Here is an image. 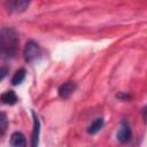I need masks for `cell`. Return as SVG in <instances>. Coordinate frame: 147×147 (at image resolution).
<instances>
[{
  "label": "cell",
  "mask_w": 147,
  "mask_h": 147,
  "mask_svg": "<svg viewBox=\"0 0 147 147\" xmlns=\"http://www.w3.org/2000/svg\"><path fill=\"white\" fill-rule=\"evenodd\" d=\"M6 129H7V117H6L5 113H1V116H0V132H1V134L5 133Z\"/></svg>",
  "instance_id": "cell-11"
},
{
  "label": "cell",
  "mask_w": 147,
  "mask_h": 147,
  "mask_svg": "<svg viewBox=\"0 0 147 147\" xmlns=\"http://www.w3.org/2000/svg\"><path fill=\"white\" fill-rule=\"evenodd\" d=\"M10 145L14 147H24L26 145L25 137L21 132H14L10 137Z\"/></svg>",
  "instance_id": "cell-7"
},
{
  "label": "cell",
  "mask_w": 147,
  "mask_h": 147,
  "mask_svg": "<svg viewBox=\"0 0 147 147\" xmlns=\"http://www.w3.org/2000/svg\"><path fill=\"white\" fill-rule=\"evenodd\" d=\"M142 117H144L145 123H147V106L144 107V109H142Z\"/></svg>",
  "instance_id": "cell-12"
},
{
  "label": "cell",
  "mask_w": 147,
  "mask_h": 147,
  "mask_svg": "<svg viewBox=\"0 0 147 147\" xmlns=\"http://www.w3.org/2000/svg\"><path fill=\"white\" fill-rule=\"evenodd\" d=\"M116 137H117V140L119 142H126V141L130 140V138H131V127H130V125L126 121H122Z\"/></svg>",
  "instance_id": "cell-3"
},
{
  "label": "cell",
  "mask_w": 147,
  "mask_h": 147,
  "mask_svg": "<svg viewBox=\"0 0 147 147\" xmlns=\"http://www.w3.org/2000/svg\"><path fill=\"white\" fill-rule=\"evenodd\" d=\"M5 75H6V69H5V68H2V69H1V80L3 79Z\"/></svg>",
  "instance_id": "cell-14"
},
{
  "label": "cell",
  "mask_w": 147,
  "mask_h": 147,
  "mask_svg": "<svg viewBox=\"0 0 147 147\" xmlns=\"http://www.w3.org/2000/svg\"><path fill=\"white\" fill-rule=\"evenodd\" d=\"M116 96H117V98H119V99H129V98H130L127 94H124V93H118Z\"/></svg>",
  "instance_id": "cell-13"
},
{
  "label": "cell",
  "mask_w": 147,
  "mask_h": 147,
  "mask_svg": "<svg viewBox=\"0 0 147 147\" xmlns=\"http://www.w3.org/2000/svg\"><path fill=\"white\" fill-rule=\"evenodd\" d=\"M1 39V54L7 57L15 55L18 46V34L11 28H2L0 33Z\"/></svg>",
  "instance_id": "cell-1"
},
{
  "label": "cell",
  "mask_w": 147,
  "mask_h": 147,
  "mask_svg": "<svg viewBox=\"0 0 147 147\" xmlns=\"http://www.w3.org/2000/svg\"><path fill=\"white\" fill-rule=\"evenodd\" d=\"M24 78H25V69L22 68V69L17 70L14 74V76L11 78V84L13 85H18V84H21L24 80Z\"/></svg>",
  "instance_id": "cell-10"
},
{
  "label": "cell",
  "mask_w": 147,
  "mask_h": 147,
  "mask_svg": "<svg viewBox=\"0 0 147 147\" xmlns=\"http://www.w3.org/2000/svg\"><path fill=\"white\" fill-rule=\"evenodd\" d=\"M1 101L5 105H15L17 101V96L14 91H7L1 94Z\"/></svg>",
  "instance_id": "cell-8"
},
{
  "label": "cell",
  "mask_w": 147,
  "mask_h": 147,
  "mask_svg": "<svg viewBox=\"0 0 147 147\" xmlns=\"http://www.w3.org/2000/svg\"><path fill=\"white\" fill-rule=\"evenodd\" d=\"M33 116V130H32V137H31V145L32 147L38 146V140H39V132H40V122L36 115L34 111H32Z\"/></svg>",
  "instance_id": "cell-6"
},
{
  "label": "cell",
  "mask_w": 147,
  "mask_h": 147,
  "mask_svg": "<svg viewBox=\"0 0 147 147\" xmlns=\"http://www.w3.org/2000/svg\"><path fill=\"white\" fill-rule=\"evenodd\" d=\"M23 55H24V60L26 62L36 61L41 55V51H40L39 45L33 40L28 41L25 44V47H24V51H23Z\"/></svg>",
  "instance_id": "cell-2"
},
{
  "label": "cell",
  "mask_w": 147,
  "mask_h": 147,
  "mask_svg": "<svg viewBox=\"0 0 147 147\" xmlns=\"http://www.w3.org/2000/svg\"><path fill=\"white\" fill-rule=\"evenodd\" d=\"M76 87H77L76 84L72 83V82H67V83L62 84V85L59 87V90H57L60 98H62V99H68V98H70L71 94L75 92Z\"/></svg>",
  "instance_id": "cell-4"
},
{
  "label": "cell",
  "mask_w": 147,
  "mask_h": 147,
  "mask_svg": "<svg viewBox=\"0 0 147 147\" xmlns=\"http://www.w3.org/2000/svg\"><path fill=\"white\" fill-rule=\"evenodd\" d=\"M103 123H105V121H103V118H102V117L96 118V119H95V121H94V122L88 126L87 132H88L90 134H95L96 132H99V131L102 129Z\"/></svg>",
  "instance_id": "cell-9"
},
{
  "label": "cell",
  "mask_w": 147,
  "mask_h": 147,
  "mask_svg": "<svg viewBox=\"0 0 147 147\" xmlns=\"http://www.w3.org/2000/svg\"><path fill=\"white\" fill-rule=\"evenodd\" d=\"M31 0H7L8 3V8H10V10L15 11V13H20L26 9V7L29 6Z\"/></svg>",
  "instance_id": "cell-5"
}]
</instances>
